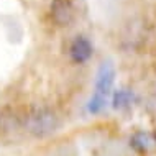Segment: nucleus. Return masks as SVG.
<instances>
[{"label": "nucleus", "mask_w": 156, "mask_h": 156, "mask_svg": "<svg viewBox=\"0 0 156 156\" xmlns=\"http://www.w3.org/2000/svg\"><path fill=\"white\" fill-rule=\"evenodd\" d=\"M132 102H133V92L128 89H120L113 94V107L115 108L130 107Z\"/></svg>", "instance_id": "6"}, {"label": "nucleus", "mask_w": 156, "mask_h": 156, "mask_svg": "<svg viewBox=\"0 0 156 156\" xmlns=\"http://www.w3.org/2000/svg\"><path fill=\"white\" fill-rule=\"evenodd\" d=\"M132 146L138 151H148L151 146L154 145V138L153 135L150 133H145V132H140V133H135L132 136Z\"/></svg>", "instance_id": "5"}, {"label": "nucleus", "mask_w": 156, "mask_h": 156, "mask_svg": "<svg viewBox=\"0 0 156 156\" xmlns=\"http://www.w3.org/2000/svg\"><path fill=\"white\" fill-rule=\"evenodd\" d=\"M69 56L77 64L89 61L92 56V43L86 36H76L69 46Z\"/></svg>", "instance_id": "4"}, {"label": "nucleus", "mask_w": 156, "mask_h": 156, "mask_svg": "<svg viewBox=\"0 0 156 156\" xmlns=\"http://www.w3.org/2000/svg\"><path fill=\"white\" fill-rule=\"evenodd\" d=\"M51 16L59 27H67L74 20V7L69 0H53Z\"/></svg>", "instance_id": "3"}, {"label": "nucleus", "mask_w": 156, "mask_h": 156, "mask_svg": "<svg viewBox=\"0 0 156 156\" xmlns=\"http://www.w3.org/2000/svg\"><path fill=\"white\" fill-rule=\"evenodd\" d=\"M113 81H115V66L110 61H104L97 71L95 77V89L89 100V112L99 113L107 104V99L110 95Z\"/></svg>", "instance_id": "1"}, {"label": "nucleus", "mask_w": 156, "mask_h": 156, "mask_svg": "<svg viewBox=\"0 0 156 156\" xmlns=\"http://www.w3.org/2000/svg\"><path fill=\"white\" fill-rule=\"evenodd\" d=\"M23 126L33 136H46L59 128V117L51 108H36L25 117Z\"/></svg>", "instance_id": "2"}]
</instances>
